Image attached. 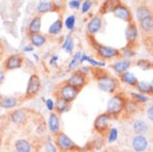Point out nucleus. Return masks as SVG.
Returning <instances> with one entry per match:
<instances>
[{
    "mask_svg": "<svg viewBox=\"0 0 153 152\" xmlns=\"http://www.w3.org/2000/svg\"><path fill=\"white\" fill-rule=\"evenodd\" d=\"M91 72L93 73L94 79L97 80V86L101 91L107 93H115L120 88V82L114 76H112L107 71L100 68H91Z\"/></svg>",
    "mask_w": 153,
    "mask_h": 152,
    "instance_id": "f257e3e1",
    "label": "nucleus"
},
{
    "mask_svg": "<svg viewBox=\"0 0 153 152\" xmlns=\"http://www.w3.org/2000/svg\"><path fill=\"white\" fill-rule=\"evenodd\" d=\"M53 137V143L58 151L60 152H83V149L80 148L76 142L68 137L65 132H58Z\"/></svg>",
    "mask_w": 153,
    "mask_h": 152,
    "instance_id": "f03ea898",
    "label": "nucleus"
},
{
    "mask_svg": "<svg viewBox=\"0 0 153 152\" xmlns=\"http://www.w3.org/2000/svg\"><path fill=\"white\" fill-rule=\"evenodd\" d=\"M126 100H128L126 95L124 93H122V92H115V93H113L111 99L108 101L107 111L105 112L112 119L119 118L121 115V113H122Z\"/></svg>",
    "mask_w": 153,
    "mask_h": 152,
    "instance_id": "7ed1b4c3",
    "label": "nucleus"
},
{
    "mask_svg": "<svg viewBox=\"0 0 153 152\" xmlns=\"http://www.w3.org/2000/svg\"><path fill=\"white\" fill-rule=\"evenodd\" d=\"M79 92H80V90H78L76 88L72 87V86L68 83L67 80H65V81L61 82V83L58 84L57 87H56L53 95H54V98L65 100L67 102L71 103L76 99Z\"/></svg>",
    "mask_w": 153,
    "mask_h": 152,
    "instance_id": "20e7f679",
    "label": "nucleus"
},
{
    "mask_svg": "<svg viewBox=\"0 0 153 152\" xmlns=\"http://www.w3.org/2000/svg\"><path fill=\"white\" fill-rule=\"evenodd\" d=\"M89 39H90V42H91V45L93 46V48L96 49L98 56H99L101 59H103V60H110V59L119 58L122 56V54H121V51L119 49L101 45V43H99V42L94 39L93 36H89Z\"/></svg>",
    "mask_w": 153,
    "mask_h": 152,
    "instance_id": "39448f33",
    "label": "nucleus"
},
{
    "mask_svg": "<svg viewBox=\"0 0 153 152\" xmlns=\"http://www.w3.org/2000/svg\"><path fill=\"white\" fill-rule=\"evenodd\" d=\"M111 117L107 113V112H103V113L99 114L96 118L94 122H93V128H94V131H96L100 137H102L105 139L108 132L110 130V122H111Z\"/></svg>",
    "mask_w": 153,
    "mask_h": 152,
    "instance_id": "423d86ee",
    "label": "nucleus"
},
{
    "mask_svg": "<svg viewBox=\"0 0 153 152\" xmlns=\"http://www.w3.org/2000/svg\"><path fill=\"white\" fill-rule=\"evenodd\" d=\"M41 90V79L38 75H31L29 78L27 84V89H26V93L23 95V100H31L36 98L38 93Z\"/></svg>",
    "mask_w": 153,
    "mask_h": 152,
    "instance_id": "0eeeda50",
    "label": "nucleus"
},
{
    "mask_svg": "<svg viewBox=\"0 0 153 152\" xmlns=\"http://www.w3.org/2000/svg\"><path fill=\"white\" fill-rule=\"evenodd\" d=\"M67 82L81 91V89L85 87V84L88 83V77L81 72V70H74L68 78Z\"/></svg>",
    "mask_w": 153,
    "mask_h": 152,
    "instance_id": "6e6552de",
    "label": "nucleus"
},
{
    "mask_svg": "<svg viewBox=\"0 0 153 152\" xmlns=\"http://www.w3.org/2000/svg\"><path fill=\"white\" fill-rule=\"evenodd\" d=\"M142 110H143V109H142V104H140V103L135 102L134 100L128 98L121 115H122V118L128 119V118L133 117V115H137L138 113L142 112Z\"/></svg>",
    "mask_w": 153,
    "mask_h": 152,
    "instance_id": "1a4fd4ad",
    "label": "nucleus"
},
{
    "mask_svg": "<svg viewBox=\"0 0 153 152\" xmlns=\"http://www.w3.org/2000/svg\"><path fill=\"white\" fill-rule=\"evenodd\" d=\"M23 57L21 54H11L4 60V71H11L22 67L23 65Z\"/></svg>",
    "mask_w": 153,
    "mask_h": 152,
    "instance_id": "9d476101",
    "label": "nucleus"
},
{
    "mask_svg": "<svg viewBox=\"0 0 153 152\" xmlns=\"http://www.w3.org/2000/svg\"><path fill=\"white\" fill-rule=\"evenodd\" d=\"M28 111L26 109H16L9 114L10 121L16 126H25L28 121Z\"/></svg>",
    "mask_w": 153,
    "mask_h": 152,
    "instance_id": "9b49d317",
    "label": "nucleus"
},
{
    "mask_svg": "<svg viewBox=\"0 0 153 152\" xmlns=\"http://www.w3.org/2000/svg\"><path fill=\"white\" fill-rule=\"evenodd\" d=\"M138 38H139V31H138V28L135 26V23L133 21H131L129 22L128 27H126V42H128V46L129 48H132V47L135 45V42L138 41Z\"/></svg>",
    "mask_w": 153,
    "mask_h": 152,
    "instance_id": "f8f14e48",
    "label": "nucleus"
},
{
    "mask_svg": "<svg viewBox=\"0 0 153 152\" xmlns=\"http://www.w3.org/2000/svg\"><path fill=\"white\" fill-rule=\"evenodd\" d=\"M149 147V141L146 136L137 134L132 139V149L134 152H144Z\"/></svg>",
    "mask_w": 153,
    "mask_h": 152,
    "instance_id": "ddd939ff",
    "label": "nucleus"
},
{
    "mask_svg": "<svg viewBox=\"0 0 153 152\" xmlns=\"http://www.w3.org/2000/svg\"><path fill=\"white\" fill-rule=\"evenodd\" d=\"M48 128H49V131L52 136L57 134L58 132H60V117L54 111H51L49 114Z\"/></svg>",
    "mask_w": 153,
    "mask_h": 152,
    "instance_id": "4468645a",
    "label": "nucleus"
},
{
    "mask_svg": "<svg viewBox=\"0 0 153 152\" xmlns=\"http://www.w3.org/2000/svg\"><path fill=\"white\" fill-rule=\"evenodd\" d=\"M113 15H114V17L123 20V21H126V22H131V21H132L131 11L129 10V8L122 4H120L118 7L113 10Z\"/></svg>",
    "mask_w": 153,
    "mask_h": 152,
    "instance_id": "2eb2a0df",
    "label": "nucleus"
},
{
    "mask_svg": "<svg viewBox=\"0 0 153 152\" xmlns=\"http://www.w3.org/2000/svg\"><path fill=\"white\" fill-rule=\"evenodd\" d=\"M13 152H33V145L28 139H18L15 142Z\"/></svg>",
    "mask_w": 153,
    "mask_h": 152,
    "instance_id": "dca6fc26",
    "label": "nucleus"
},
{
    "mask_svg": "<svg viewBox=\"0 0 153 152\" xmlns=\"http://www.w3.org/2000/svg\"><path fill=\"white\" fill-rule=\"evenodd\" d=\"M102 27V20L100 17H93L90 21H89L88 26H87V30H88L89 36H94L98 34Z\"/></svg>",
    "mask_w": 153,
    "mask_h": 152,
    "instance_id": "f3484780",
    "label": "nucleus"
},
{
    "mask_svg": "<svg viewBox=\"0 0 153 152\" xmlns=\"http://www.w3.org/2000/svg\"><path fill=\"white\" fill-rule=\"evenodd\" d=\"M19 104V101L16 97H2L0 95V108L2 109H12Z\"/></svg>",
    "mask_w": 153,
    "mask_h": 152,
    "instance_id": "a211bd4d",
    "label": "nucleus"
},
{
    "mask_svg": "<svg viewBox=\"0 0 153 152\" xmlns=\"http://www.w3.org/2000/svg\"><path fill=\"white\" fill-rule=\"evenodd\" d=\"M120 80H121L122 82L129 84V86H131V87H133V88L137 87V84H138V82H139V80H138V78L135 77V75L130 72V71H124V72L121 73V75H120Z\"/></svg>",
    "mask_w": 153,
    "mask_h": 152,
    "instance_id": "6ab92c4d",
    "label": "nucleus"
},
{
    "mask_svg": "<svg viewBox=\"0 0 153 152\" xmlns=\"http://www.w3.org/2000/svg\"><path fill=\"white\" fill-rule=\"evenodd\" d=\"M40 30H41V17L40 16H35L30 21V23H29V26H28V34H40Z\"/></svg>",
    "mask_w": 153,
    "mask_h": 152,
    "instance_id": "aec40b11",
    "label": "nucleus"
},
{
    "mask_svg": "<svg viewBox=\"0 0 153 152\" xmlns=\"http://www.w3.org/2000/svg\"><path fill=\"white\" fill-rule=\"evenodd\" d=\"M70 108H71V103L67 102L65 100L56 98V101H54V110H53L56 113H58L59 115H60V114H63L65 112L69 111Z\"/></svg>",
    "mask_w": 153,
    "mask_h": 152,
    "instance_id": "412c9836",
    "label": "nucleus"
},
{
    "mask_svg": "<svg viewBox=\"0 0 153 152\" xmlns=\"http://www.w3.org/2000/svg\"><path fill=\"white\" fill-rule=\"evenodd\" d=\"M111 67H112V69L114 70L115 73L121 75V73L124 72V71H128V69L131 67V61L128 60V59H123V60H120V61L114 62Z\"/></svg>",
    "mask_w": 153,
    "mask_h": 152,
    "instance_id": "4be33fe9",
    "label": "nucleus"
},
{
    "mask_svg": "<svg viewBox=\"0 0 153 152\" xmlns=\"http://www.w3.org/2000/svg\"><path fill=\"white\" fill-rule=\"evenodd\" d=\"M28 39L30 41L32 47H42L47 42L46 36H43L41 34H28Z\"/></svg>",
    "mask_w": 153,
    "mask_h": 152,
    "instance_id": "5701e85b",
    "label": "nucleus"
},
{
    "mask_svg": "<svg viewBox=\"0 0 153 152\" xmlns=\"http://www.w3.org/2000/svg\"><path fill=\"white\" fill-rule=\"evenodd\" d=\"M133 131L137 134H144L149 131V126L144 120L138 119L133 122Z\"/></svg>",
    "mask_w": 153,
    "mask_h": 152,
    "instance_id": "b1692460",
    "label": "nucleus"
},
{
    "mask_svg": "<svg viewBox=\"0 0 153 152\" xmlns=\"http://www.w3.org/2000/svg\"><path fill=\"white\" fill-rule=\"evenodd\" d=\"M120 4H121L120 0H105L104 4H102V7H101V9H100V12H101L102 15L107 13V12H110V11L113 12V10H114Z\"/></svg>",
    "mask_w": 153,
    "mask_h": 152,
    "instance_id": "393cba45",
    "label": "nucleus"
},
{
    "mask_svg": "<svg viewBox=\"0 0 153 152\" xmlns=\"http://www.w3.org/2000/svg\"><path fill=\"white\" fill-rule=\"evenodd\" d=\"M135 88H137V90H139V93L152 95V83H149V82H146V81H139Z\"/></svg>",
    "mask_w": 153,
    "mask_h": 152,
    "instance_id": "a878e982",
    "label": "nucleus"
},
{
    "mask_svg": "<svg viewBox=\"0 0 153 152\" xmlns=\"http://www.w3.org/2000/svg\"><path fill=\"white\" fill-rule=\"evenodd\" d=\"M140 27H141V30L143 32H146L148 34H152L153 30V18L152 17H149V18H146L140 21Z\"/></svg>",
    "mask_w": 153,
    "mask_h": 152,
    "instance_id": "bb28decb",
    "label": "nucleus"
},
{
    "mask_svg": "<svg viewBox=\"0 0 153 152\" xmlns=\"http://www.w3.org/2000/svg\"><path fill=\"white\" fill-rule=\"evenodd\" d=\"M52 9H53V4L51 1H40L36 8L38 13H46V12L52 11Z\"/></svg>",
    "mask_w": 153,
    "mask_h": 152,
    "instance_id": "cd10ccee",
    "label": "nucleus"
},
{
    "mask_svg": "<svg viewBox=\"0 0 153 152\" xmlns=\"http://www.w3.org/2000/svg\"><path fill=\"white\" fill-rule=\"evenodd\" d=\"M149 17H152V12L150 10V8L146 7V6H141V7L138 8V10H137V18L139 19V21L146 19V18H149Z\"/></svg>",
    "mask_w": 153,
    "mask_h": 152,
    "instance_id": "c85d7f7f",
    "label": "nucleus"
},
{
    "mask_svg": "<svg viewBox=\"0 0 153 152\" xmlns=\"http://www.w3.org/2000/svg\"><path fill=\"white\" fill-rule=\"evenodd\" d=\"M81 53L80 51H78L73 54V58L72 60L70 61V63L68 65V71H73V70H76L79 65H80V60H81Z\"/></svg>",
    "mask_w": 153,
    "mask_h": 152,
    "instance_id": "c756f323",
    "label": "nucleus"
},
{
    "mask_svg": "<svg viewBox=\"0 0 153 152\" xmlns=\"http://www.w3.org/2000/svg\"><path fill=\"white\" fill-rule=\"evenodd\" d=\"M62 20L61 19H58L57 21H54L49 28V34H59L62 30Z\"/></svg>",
    "mask_w": 153,
    "mask_h": 152,
    "instance_id": "7c9ffc66",
    "label": "nucleus"
},
{
    "mask_svg": "<svg viewBox=\"0 0 153 152\" xmlns=\"http://www.w3.org/2000/svg\"><path fill=\"white\" fill-rule=\"evenodd\" d=\"M131 97H132V100H134L135 102L140 103V104H144L150 100L148 95H142V93H137V92H131Z\"/></svg>",
    "mask_w": 153,
    "mask_h": 152,
    "instance_id": "2f4dec72",
    "label": "nucleus"
},
{
    "mask_svg": "<svg viewBox=\"0 0 153 152\" xmlns=\"http://www.w3.org/2000/svg\"><path fill=\"white\" fill-rule=\"evenodd\" d=\"M73 47H74V43H73V38L72 36L70 34V36H68L67 37V39H65V43H63V46H62V49L65 50V52L68 53H71L73 50Z\"/></svg>",
    "mask_w": 153,
    "mask_h": 152,
    "instance_id": "473e14b6",
    "label": "nucleus"
},
{
    "mask_svg": "<svg viewBox=\"0 0 153 152\" xmlns=\"http://www.w3.org/2000/svg\"><path fill=\"white\" fill-rule=\"evenodd\" d=\"M105 139H107V141L109 143H113L118 139V130L115 129V128H110Z\"/></svg>",
    "mask_w": 153,
    "mask_h": 152,
    "instance_id": "72a5a7b5",
    "label": "nucleus"
},
{
    "mask_svg": "<svg viewBox=\"0 0 153 152\" xmlns=\"http://www.w3.org/2000/svg\"><path fill=\"white\" fill-rule=\"evenodd\" d=\"M137 65H138V67H140L142 70H149V69L152 68V63H151V61L146 60V59L139 60L138 62H137Z\"/></svg>",
    "mask_w": 153,
    "mask_h": 152,
    "instance_id": "f704fd0d",
    "label": "nucleus"
},
{
    "mask_svg": "<svg viewBox=\"0 0 153 152\" xmlns=\"http://www.w3.org/2000/svg\"><path fill=\"white\" fill-rule=\"evenodd\" d=\"M76 26V16H69L67 19H65V27L69 29V30H73Z\"/></svg>",
    "mask_w": 153,
    "mask_h": 152,
    "instance_id": "c9c22d12",
    "label": "nucleus"
},
{
    "mask_svg": "<svg viewBox=\"0 0 153 152\" xmlns=\"http://www.w3.org/2000/svg\"><path fill=\"white\" fill-rule=\"evenodd\" d=\"M57 148H56V145L54 143H52V141H51V138L48 137L47 138V143H46V152H57Z\"/></svg>",
    "mask_w": 153,
    "mask_h": 152,
    "instance_id": "e433bc0d",
    "label": "nucleus"
},
{
    "mask_svg": "<svg viewBox=\"0 0 153 152\" xmlns=\"http://www.w3.org/2000/svg\"><path fill=\"white\" fill-rule=\"evenodd\" d=\"M91 7H92V1H91V0H85V1L83 2V4H82V10H81V12H82V13L88 12Z\"/></svg>",
    "mask_w": 153,
    "mask_h": 152,
    "instance_id": "4c0bfd02",
    "label": "nucleus"
},
{
    "mask_svg": "<svg viewBox=\"0 0 153 152\" xmlns=\"http://www.w3.org/2000/svg\"><path fill=\"white\" fill-rule=\"evenodd\" d=\"M69 7L72 9H79L81 7V1L80 0H71L69 2Z\"/></svg>",
    "mask_w": 153,
    "mask_h": 152,
    "instance_id": "58836bf2",
    "label": "nucleus"
},
{
    "mask_svg": "<svg viewBox=\"0 0 153 152\" xmlns=\"http://www.w3.org/2000/svg\"><path fill=\"white\" fill-rule=\"evenodd\" d=\"M46 104H47L48 110H49L50 112L54 110V101L52 99H47L46 100Z\"/></svg>",
    "mask_w": 153,
    "mask_h": 152,
    "instance_id": "ea45409f",
    "label": "nucleus"
},
{
    "mask_svg": "<svg viewBox=\"0 0 153 152\" xmlns=\"http://www.w3.org/2000/svg\"><path fill=\"white\" fill-rule=\"evenodd\" d=\"M148 119H149L150 121L152 122L153 121V106L152 104H150V107L148 108Z\"/></svg>",
    "mask_w": 153,
    "mask_h": 152,
    "instance_id": "a19ab883",
    "label": "nucleus"
},
{
    "mask_svg": "<svg viewBox=\"0 0 153 152\" xmlns=\"http://www.w3.org/2000/svg\"><path fill=\"white\" fill-rule=\"evenodd\" d=\"M4 77H6V72H4V70H0V86H1L2 82L4 81Z\"/></svg>",
    "mask_w": 153,
    "mask_h": 152,
    "instance_id": "79ce46f5",
    "label": "nucleus"
},
{
    "mask_svg": "<svg viewBox=\"0 0 153 152\" xmlns=\"http://www.w3.org/2000/svg\"><path fill=\"white\" fill-rule=\"evenodd\" d=\"M57 59H58V56H53V58H51V60H50V63L52 65V63H56V61H57Z\"/></svg>",
    "mask_w": 153,
    "mask_h": 152,
    "instance_id": "37998d69",
    "label": "nucleus"
},
{
    "mask_svg": "<svg viewBox=\"0 0 153 152\" xmlns=\"http://www.w3.org/2000/svg\"><path fill=\"white\" fill-rule=\"evenodd\" d=\"M32 50H33V47L31 46V47H25V48H23V51H26V52H27V51H32Z\"/></svg>",
    "mask_w": 153,
    "mask_h": 152,
    "instance_id": "c03bdc74",
    "label": "nucleus"
},
{
    "mask_svg": "<svg viewBox=\"0 0 153 152\" xmlns=\"http://www.w3.org/2000/svg\"><path fill=\"white\" fill-rule=\"evenodd\" d=\"M2 54H4V48H2V46L0 45V58L2 57Z\"/></svg>",
    "mask_w": 153,
    "mask_h": 152,
    "instance_id": "a18cd8bd",
    "label": "nucleus"
},
{
    "mask_svg": "<svg viewBox=\"0 0 153 152\" xmlns=\"http://www.w3.org/2000/svg\"><path fill=\"white\" fill-rule=\"evenodd\" d=\"M1 142H2V140H1V138H0V149H1Z\"/></svg>",
    "mask_w": 153,
    "mask_h": 152,
    "instance_id": "49530a36",
    "label": "nucleus"
},
{
    "mask_svg": "<svg viewBox=\"0 0 153 152\" xmlns=\"http://www.w3.org/2000/svg\"><path fill=\"white\" fill-rule=\"evenodd\" d=\"M122 152H130V151H122Z\"/></svg>",
    "mask_w": 153,
    "mask_h": 152,
    "instance_id": "de8ad7c7",
    "label": "nucleus"
},
{
    "mask_svg": "<svg viewBox=\"0 0 153 152\" xmlns=\"http://www.w3.org/2000/svg\"><path fill=\"white\" fill-rule=\"evenodd\" d=\"M104 152H109V151H104Z\"/></svg>",
    "mask_w": 153,
    "mask_h": 152,
    "instance_id": "09e8293b",
    "label": "nucleus"
}]
</instances>
